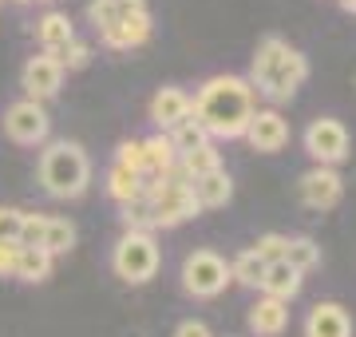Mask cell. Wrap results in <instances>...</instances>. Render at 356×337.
Listing matches in <instances>:
<instances>
[{
  "instance_id": "23",
  "label": "cell",
  "mask_w": 356,
  "mask_h": 337,
  "mask_svg": "<svg viewBox=\"0 0 356 337\" xmlns=\"http://www.w3.org/2000/svg\"><path fill=\"white\" fill-rule=\"evenodd\" d=\"M261 278H266V262L254 254V246H245L238 258L229 262V282L250 285V290H261Z\"/></svg>"
},
{
  "instance_id": "12",
  "label": "cell",
  "mask_w": 356,
  "mask_h": 337,
  "mask_svg": "<svg viewBox=\"0 0 356 337\" xmlns=\"http://www.w3.org/2000/svg\"><path fill=\"white\" fill-rule=\"evenodd\" d=\"M186 116H194V100L182 88H159L151 100V123L159 131H175Z\"/></svg>"
},
{
  "instance_id": "1",
  "label": "cell",
  "mask_w": 356,
  "mask_h": 337,
  "mask_svg": "<svg viewBox=\"0 0 356 337\" xmlns=\"http://www.w3.org/2000/svg\"><path fill=\"white\" fill-rule=\"evenodd\" d=\"M257 91L245 76H214L194 95V119L206 127L210 139H242L257 111Z\"/></svg>"
},
{
  "instance_id": "16",
  "label": "cell",
  "mask_w": 356,
  "mask_h": 337,
  "mask_svg": "<svg viewBox=\"0 0 356 337\" xmlns=\"http://www.w3.org/2000/svg\"><path fill=\"white\" fill-rule=\"evenodd\" d=\"M194 191V203H198V210H222L234 198V179L226 175V167L210 171V175H202V179L191 182Z\"/></svg>"
},
{
  "instance_id": "6",
  "label": "cell",
  "mask_w": 356,
  "mask_h": 337,
  "mask_svg": "<svg viewBox=\"0 0 356 337\" xmlns=\"http://www.w3.org/2000/svg\"><path fill=\"white\" fill-rule=\"evenodd\" d=\"M229 285V266L214 250H194L182 258V290L191 298H218Z\"/></svg>"
},
{
  "instance_id": "32",
  "label": "cell",
  "mask_w": 356,
  "mask_h": 337,
  "mask_svg": "<svg viewBox=\"0 0 356 337\" xmlns=\"http://www.w3.org/2000/svg\"><path fill=\"white\" fill-rule=\"evenodd\" d=\"M285 246H289V238H285V234H261V238L254 242V254L269 266V262L285 258Z\"/></svg>"
},
{
  "instance_id": "36",
  "label": "cell",
  "mask_w": 356,
  "mask_h": 337,
  "mask_svg": "<svg viewBox=\"0 0 356 337\" xmlns=\"http://www.w3.org/2000/svg\"><path fill=\"white\" fill-rule=\"evenodd\" d=\"M341 8L344 13H356V0H341Z\"/></svg>"
},
{
  "instance_id": "26",
  "label": "cell",
  "mask_w": 356,
  "mask_h": 337,
  "mask_svg": "<svg viewBox=\"0 0 356 337\" xmlns=\"http://www.w3.org/2000/svg\"><path fill=\"white\" fill-rule=\"evenodd\" d=\"M166 135H170V143H175L178 155H191V151H198V147H206V143H214L210 135H206V127H202V123H198L194 116H186L175 131H166Z\"/></svg>"
},
{
  "instance_id": "21",
  "label": "cell",
  "mask_w": 356,
  "mask_h": 337,
  "mask_svg": "<svg viewBox=\"0 0 356 337\" xmlns=\"http://www.w3.org/2000/svg\"><path fill=\"white\" fill-rule=\"evenodd\" d=\"M143 175H135V171L119 167V163H111V171H107V195L123 207V203H135V198H143Z\"/></svg>"
},
{
  "instance_id": "28",
  "label": "cell",
  "mask_w": 356,
  "mask_h": 337,
  "mask_svg": "<svg viewBox=\"0 0 356 337\" xmlns=\"http://www.w3.org/2000/svg\"><path fill=\"white\" fill-rule=\"evenodd\" d=\"M115 163L147 179V151H143V139H123L119 143V147H115Z\"/></svg>"
},
{
  "instance_id": "20",
  "label": "cell",
  "mask_w": 356,
  "mask_h": 337,
  "mask_svg": "<svg viewBox=\"0 0 356 337\" xmlns=\"http://www.w3.org/2000/svg\"><path fill=\"white\" fill-rule=\"evenodd\" d=\"M143 151H147V179H163L166 171L178 163V151H175V143H170L166 131H159V135H151V139H143Z\"/></svg>"
},
{
  "instance_id": "9",
  "label": "cell",
  "mask_w": 356,
  "mask_h": 337,
  "mask_svg": "<svg viewBox=\"0 0 356 337\" xmlns=\"http://www.w3.org/2000/svg\"><path fill=\"white\" fill-rule=\"evenodd\" d=\"M341 195H344V179L337 175V167H309L305 175L297 179V198H301L309 210L337 207Z\"/></svg>"
},
{
  "instance_id": "25",
  "label": "cell",
  "mask_w": 356,
  "mask_h": 337,
  "mask_svg": "<svg viewBox=\"0 0 356 337\" xmlns=\"http://www.w3.org/2000/svg\"><path fill=\"white\" fill-rule=\"evenodd\" d=\"M285 266H293V270L305 278L309 270H317L321 266V246L313 242V238H289V246H285Z\"/></svg>"
},
{
  "instance_id": "3",
  "label": "cell",
  "mask_w": 356,
  "mask_h": 337,
  "mask_svg": "<svg viewBox=\"0 0 356 337\" xmlns=\"http://www.w3.org/2000/svg\"><path fill=\"white\" fill-rule=\"evenodd\" d=\"M40 182L51 198H79L91 182V159L79 143H51L40 159Z\"/></svg>"
},
{
  "instance_id": "37",
  "label": "cell",
  "mask_w": 356,
  "mask_h": 337,
  "mask_svg": "<svg viewBox=\"0 0 356 337\" xmlns=\"http://www.w3.org/2000/svg\"><path fill=\"white\" fill-rule=\"evenodd\" d=\"M16 4H32V0H16Z\"/></svg>"
},
{
  "instance_id": "31",
  "label": "cell",
  "mask_w": 356,
  "mask_h": 337,
  "mask_svg": "<svg viewBox=\"0 0 356 337\" xmlns=\"http://www.w3.org/2000/svg\"><path fill=\"white\" fill-rule=\"evenodd\" d=\"M44 230H48V214H32L24 210V226H20V246H40L44 250Z\"/></svg>"
},
{
  "instance_id": "5",
  "label": "cell",
  "mask_w": 356,
  "mask_h": 337,
  "mask_svg": "<svg viewBox=\"0 0 356 337\" xmlns=\"http://www.w3.org/2000/svg\"><path fill=\"white\" fill-rule=\"evenodd\" d=\"M159 262H163L159 242H154V234H147V230H127L111 250V270L127 285L151 282L154 274H159Z\"/></svg>"
},
{
  "instance_id": "34",
  "label": "cell",
  "mask_w": 356,
  "mask_h": 337,
  "mask_svg": "<svg viewBox=\"0 0 356 337\" xmlns=\"http://www.w3.org/2000/svg\"><path fill=\"white\" fill-rule=\"evenodd\" d=\"M20 262V242H0V278H16Z\"/></svg>"
},
{
  "instance_id": "18",
  "label": "cell",
  "mask_w": 356,
  "mask_h": 337,
  "mask_svg": "<svg viewBox=\"0 0 356 337\" xmlns=\"http://www.w3.org/2000/svg\"><path fill=\"white\" fill-rule=\"evenodd\" d=\"M143 8H147V0H91L88 20L103 32V28H111V24H119V20H127V16L143 13Z\"/></svg>"
},
{
  "instance_id": "11",
  "label": "cell",
  "mask_w": 356,
  "mask_h": 337,
  "mask_svg": "<svg viewBox=\"0 0 356 337\" xmlns=\"http://www.w3.org/2000/svg\"><path fill=\"white\" fill-rule=\"evenodd\" d=\"M242 139H250V147L261 151V155H273L289 143V119L281 116L277 107H257Z\"/></svg>"
},
{
  "instance_id": "4",
  "label": "cell",
  "mask_w": 356,
  "mask_h": 337,
  "mask_svg": "<svg viewBox=\"0 0 356 337\" xmlns=\"http://www.w3.org/2000/svg\"><path fill=\"white\" fill-rule=\"evenodd\" d=\"M143 198L151 203V219H154V230H170V226H182L198 214V203H194V191H191V179L186 171L170 167L163 179H147L143 182Z\"/></svg>"
},
{
  "instance_id": "33",
  "label": "cell",
  "mask_w": 356,
  "mask_h": 337,
  "mask_svg": "<svg viewBox=\"0 0 356 337\" xmlns=\"http://www.w3.org/2000/svg\"><path fill=\"white\" fill-rule=\"evenodd\" d=\"M20 226H24V210L0 207V242H20Z\"/></svg>"
},
{
  "instance_id": "14",
  "label": "cell",
  "mask_w": 356,
  "mask_h": 337,
  "mask_svg": "<svg viewBox=\"0 0 356 337\" xmlns=\"http://www.w3.org/2000/svg\"><path fill=\"white\" fill-rule=\"evenodd\" d=\"M99 40L107 44V48H115V52H131V48H139V44H147V40H151V13L143 8V13L127 16V20H119V24L103 28Z\"/></svg>"
},
{
  "instance_id": "15",
  "label": "cell",
  "mask_w": 356,
  "mask_h": 337,
  "mask_svg": "<svg viewBox=\"0 0 356 337\" xmlns=\"http://www.w3.org/2000/svg\"><path fill=\"white\" fill-rule=\"evenodd\" d=\"M289 325V301H277V298H261L250 306V334L254 337H281Z\"/></svg>"
},
{
  "instance_id": "30",
  "label": "cell",
  "mask_w": 356,
  "mask_h": 337,
  "mask_svg": "<svg viewBox=\"0 0 356 337\" xmlns=\"http://www.w3.org/2000/svg\"><path fill=\"white\" fill-rule=\"evenodd\" d=\"M51 56H56V64L64 68V76H67V72H79V68L91 64V44H83V40H72V44H64L60 52H51Z\"/></svg>"
},
{
  "instance_id": "10",
  "label": "cell",
  "mask_w": 356,
  "mask_h": 337,
  "mask_svg": "<svg viewBox=\"0 0 356 337\" xmlns=\"http://www.w3.org/2000/svg\"><path fill=\"white\" fill-rule=\"evenodd\" d=\"M20 88H24V100H36V104H44V100H51L56 91L64 88V68L56 64V56H32L24 64V72H20Z\"/></svg>"
},
{
  "instance_id": "24",
  "label": "cell",
  "mask_w": 356,
  "mask_h": 337,
  "mask_svg": "<svg viewBox=\"0 0 356 337\" xmlns=\"http://www.w3.org/2000/svg\"><path fill=\"white\" fill-rule=\"evenodd\" d=\"M178 167L186 171V179L194 182V179H202V175L222 167V151H218V143H206V147H198L191 155H178Z\"/></svg>"
},
{
  "instance_id": "35",
  "label": "cell",
  "mask_w": 356,
  "mask_h": 337,
  "mask_svg": "<svg viewBox=\"0 0 356 337\" xmlns=\"http://www.w3.org/2000/svg\"><path fill=\"white\" fill-rule=\"evenodd\" d=\"M170 337H214L210 334V325L198 322V318H186V322H178V329Z\"/></svg>"
},
{
  "instance_id": "19",
  "label": "cell",
  "mask_w": 356,
  "mask_h": 337,
  "mask_svg": "<svg viewBox=\"0 0 356 337\" xmlns=\"http://www.w3.org/2000/svg\"><path fill=\"white\" fill-rule=\"evenodd\" d=\"M36 36L40 44H44V52H60L64 44H72L76 40V28H72V20H67V13H48L36 20Z\"/></svg>"
},
{
  "instance_id": "29",
  "label": "cell",
  "mask_w": 356,
  "mask_h": 337,
  "mask_svg": "<svg viewBox=\"0 0 356 337\" xmlns=\"http://www.w3.org/2000/svg\"><path fill=\"white\" fill-rule=\"evenodd\" d=\"M119 210H123L119 219H123V226H127V230H147V234H154V219H151V203H147V198L123 203Z\"/></svg>"
},
{
  "instance_id": "17",
  "label": "cell",
  "mask_w": 356,
  "mask_h": 337,
  "mask_svg": "<svg viewBox=\"0 0 356 337\" xmlns=\"http://www.w3.org/2000/svg\"><path fill=\"white\" fill-rule=\"evenodd\" d=\"M301 285H305V278L293 270V266L269 262L266 278H261V294H266V298H277V301H293L297 294H301Z\"/></svg>"
},
{
  "instance_id": "8",
  "label": "cell",
  "mask_w": 356,
  "mask_h": 337,
  "mask_svg": "<svg viewBox=\"0 0 356 337\" xmlns=\"http://www.w3.org/2000/svg\"><path fill=\"white\" fill-rule=\"evenodd\" d=\"M48 131H51V119L44 111V104H36V100H16V104H8V111H4V135L13 143L36 147V143L48 139Z\"/></svg>"
},
{
  "instance_id": "27",
  "label": "cell",
  "mask_w": 356,
  "mask_h": 337,
  "mask_svg": "<svg viewBox=\"0 0 356 337\" xmlns=\"http://www.w3.org/2000/svg\"><path fill=\"white\" fill-rule=\"evenodd\" d=\"M76 246V226L67 219H51L48 214V230H44V250H48L51 258H60L67 250Z\"/></svg>"
},
{
  "instance_id": "13",
  "label": "cell",
  "mask_w": 356,
  "mask_h": 337,
  "mask_svg": "<svg viewBox=\"0 0 356 337\" xmlns=\"http://www.w3.org/2000/svg\"><path fill=\"white\" fill-rule=\"evenodd\" d=\"M305 337H353V318L341 301H317L305 318Z\"/></svg>"
},
{
  "instance_id": "7",
  "label": "cell",
  "mask_w": 356,
  "mask_h": 337,
  "mask_svg": "<svg viewBox=\"0 0 356 337\" xmlns=\"http://www.w3.org/2000/svg\"><path fill=\"white\" fill-rule=\"evenodd\" d=\"M305 151L313 155L317 167H337L348 159V131H344L341 119L321 116L305 127Z\"/></svg>"
},
{
  "instance_id": "22",
  "label": "cell",
  "mask_w": 356,
  "mask_h": 337,
  "mask_svg": "<svg viewBox=\"0 0 356 337\" xmlns=\"http://www.w3.org/2000/svg\"><path fill=\"white\" fill-rule=\"evenodd\" d=\"M51 254L48 250H40V246H20V262H16V278L20 282H48L51 278Z\"/></svg>"
},
{
  "instance_id": "2",
  "label": "cell",
  "mask_w": 356,
  "mask_h": 337,
  "mask_svg": "<svg viewBox=\"0 0 356 337\" xmlns=\"http://www.w3.org/2000/svg\"><path fill=\"white\" fill-rule=\"evenodd\" d=\"M309 79V60L289 48L281 36H266L250 64V88L261 91L269 104H289L297 88Z\"/></svg>"
}]
</instances>
